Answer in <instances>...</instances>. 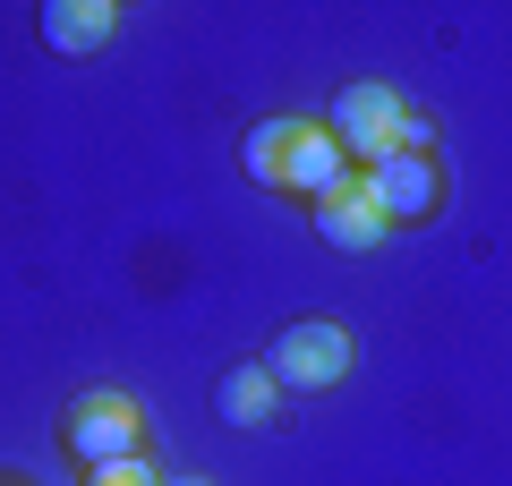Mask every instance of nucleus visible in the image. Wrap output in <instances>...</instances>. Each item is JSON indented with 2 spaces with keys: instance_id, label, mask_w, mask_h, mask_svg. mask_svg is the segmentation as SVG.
<instances>
[{
  "instance_id": "nucleus-1",
  "label": "nucleus",
  "mask_w": 512,
  "mask_h": 486,
  "mask_svg": "<svg viewBox=\"0 0 512 486\" xmlns=\"http://www.w3.org/2000/svg\"><path fill=\"white\" fill-rule=\"evenodd\" d=\"M239 162H248L256 188H282V197H299V205H325L333 188L350 180V154L333 145L325 120H308V111H274V120H256L248 145H239Z\"/></svg>"
},
{
  "instance_id": "nucleus-2",
  "label": "nucleus",
  "mask_w": 512,
  "mask_h": 486,
  "mask_svg": "<svg viewBox=\"0 0 512 486\" xmlns=\"http://www.w3.org/2000/svg\"><path fill=\"white\" fill-rule=\"evenodd\" d=\"M325 128H333V145H342V154H359V162L427 154V137H436V120H427V111H410L402 94L384 86V77H350V86L333 94Z\"/></svg>"
},
{
  "instance_id": "nucleus-3",
  "label": "nucleus",
  "mask_w": 512,
  "mask_h": 486,
  "mask_svg": "<svg viewBox=\"0 0 512 486\" xmlns=\"http://www.w3.org/2000/svg\"><path fill=\"white\" fill-rule=\"evenodd\" d=\"M60 435H69V452H77L86 469H103V461H137V452H146V410H137L120 384H94V393L69 401Z\"/></svg>"
},
{
  "instance_id": "nucleus-4",
  "label": "nucleus",
  "mask_w": 512,
  "mask_h": 486,
  "mask_svg": "<svg viewBox=\"0 0 512 486\" xmlns=\"http://www.w3.org/2000/svg\"><path fill=\"white\" fill-rule=\"evenodd\" d=\"M265 367H274L282 393H333V384L350 376V324H342V316H299V324H282V342L265 350Z\"/></svg>"
},
{
  "instance_id": "nucleus-5",
  "label": "nucleus",
  "mask_w": 512,
  "mask_h": 486,
  "mask_svg": "<svg viewBox=\"0 0 512 486\" xmlns=\"http://www.w3.org/2000/svg\"><path fill=\"white\" fill-rule=\"evenodd\" d=\"M367 197H376L384 222H427L444 205L436 154H384V162H367Z\"/></svg>"
},
{
  "instance_id": "nucleus-6",
  "label": "nucleus",
  "mask_w": 512,
  "mask_h": 486,
  "mask_svg": "<svg viewBox=\"0 0 512 486\" xmlns=\"http://www.w3.org/2000/svg\"><path fill=\"white\" fill-rule=\"evenodd\" d=\"M282 401H291V393L274 384V367H265V359L222 367V384H214V418H222V427H239V435H248V427H274Z\"/></svg>"
},
{
  "instance_id": "nucleus-7",
  "label": "nucleus",
  "mask_w": 512,
  "mask_h": 486,
  "mask_svg": "<svg viewBox=\"0 0 512 486\" xmlns=\"http://www.w3.org/2000/svg\"><path fill=\"white\" fill-rule=\"evenodd\" d=\"M308 214H316V231H325L333 248H350V256L384 248V231H393V222L376 214V197H367V180H342L325 205H308Z\"/></svg>"
},
{
  "instance_id": "nucleus-8",
  "label": "nucleus",
  "mask_w": 512,
  "mask_h": 486,
  "mask_svg": "<svg viewBox=\"0 0 512 486\" xmlns=\"http://www.w3.org/2000/svg\"><path fill=\"white\" fill-rule=\"evenodd\" d=\"M43 43L52 52H69V60H86V52H103L111 35H120V9L111 0H43Z\"/></svg>"
},
{
  "instance_id": "nucleus-9",
  "label": "nucleus",
  "mask_w": 512,
  "mask_h": 486,
  "mask_svg": "<svg viewBox=\"0 0 512 486\" xmlns=\"http://www.w3.org/2000/svg\"><path fill=\"white\" fill-rule=\"evenodd\" d=\"M86 486H163V478H154V461L137 452V461H103V469H86Z\"/></svg>"
},
{
  "instance_id": "nucleus-10",
  "label": "nucleus",
  "mask_w": 512,
  "mask_h": 486,
  "mask_svg": "<svg viewBox=\"0 0 512 486\" xmlns=\"http://www.w3.org/2000/svg\"><path fill=\"white\" fill-rule=\"evenodd\" d=\"M163 486H214V478H163Z\"/></svg>"
},
{
  "instance_id": "nucleus-11",
  "label": "nucleus",
  "mask_w": 512,
  "mask_h": 486,
  "mask_svg": "<svg viewBox=\"0 0 512 486\" xmlns=\"http://www.w3.org/2000/svg\"><path fill=\"white\" fill-rule=\"evenodd\" d=\"M0 486H18V478H0Z\"/></svg>"
}]
</instances>
